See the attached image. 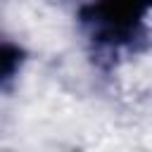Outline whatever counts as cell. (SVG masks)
Segmentation results:
<instances>
[{
  "label": "cell",
  "instance_id": "6da1fadb",
  "mask_svg": "<svg viewBox=\"0 0 152 152\" xmlns=\"http://www.w3.org/2000/svg\"><path fill=\"white\" fill-rule=\"evenodd\" d=\"M74 24L93 64L114 69L150 45L152 0H83Z\"/></svg>",
  "mask_w": 152,
  "mask_h": 152
},
{
  "label": "cell",
  "instance_id": "7a4b0ae2",
  "mask_svg": "<svg viewBox=\"0 0 152 152\" xmlns=\"http://www.w3.org/2000/svg\"><path fill=\"white\" fill-rule=\"evenodd\" d=\"M26 59H28L26 57V50L19 43L2 40V48H0V83H2V93L10 90L12 81L21 74Z\"/></svg>",
  "mask_w": 152,
  "mask_h": 152
}]
</instances>
